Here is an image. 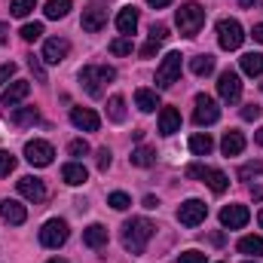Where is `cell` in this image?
I'll list each match as a JSON object with an SVG mask.
<instances>
[{
	"label": "cell",
	"mask_w": 263,
	"mask_h": 263,
	"mask_svg": "<svg viewBox=\"0 0 263 263\" xmlns=\"http://www.w3.org/2000/svg\"><path fill=\"white\" fill-rule=\"evenodd\" d=\"M153 223L147 220V217H132L123 223V245H126V251L132 254H144V248H147V242L153 239Z\"/></svg>",
	"instance_id": "cell-1"
},
{
	"label": "cell",
	"mask_w": 263,
	"mask_h": 263,
	"mask_svg": "<svg viewBox=\"0 0 263 263\" xmlns=\"http://www.w3.org/2000/svg\"><path fill=\"white\" fill-rule=\"evenodd\" d=\"M110 80H117V70L114 67H83L80 70V83H83V89L92 95V98H101V83H110Z\"/></svg>",
	"instance_id": "cell-2"
},
{
	"label": "cell",
	"mask_w": 263,
	"mask_h": 263,
	"mask_svg": "<svg viewBox=\"0 0 263 263\" xmlns=\"http://www.w3.org/2000/svg\"><path fill=\"white\" fill-rule=\"evenodd\" d=\"M175 18H178V28H181V34H184V37H196L199 28L205 25V9H202L199 3L190 0V3H184V6L178 9V15H175Z\"/></svg>",
	"instance_id": "cell-3"
},
{
	"label": "cell",
	"mask_w": 263,
	"mask_h": 263,
	"mask_svg": "<svg viewBox=\"0 0 263 263\" xmlns=\"http://www.w3.org/2000/svg\"><path fill=\"white\" fill-rule=\"evenodd\" d=\"M187 178H199V181H205L208 187H211V193H223L227 187H230V178L220 172V168H208V165H187Z\"/></svg>",
	"instance_id": "cell-4"
},
{
	"label": "cell",
	"mask_w": 263,
	"mask_h": 263,
	"mask_svg": "<svg viewBox=\"0 0 263 263\" xmlns=\"http://www.w3.org/2000/svg\"><path fill=\"white\" fill-rule=\"evenodd\" d=\"M242 40H245V31H242V25H239L236 18H220V22H217V43H220L227 52L239 49Z\"/></svg>",
	"instance_id": "cell-5"
},
{
	"label": "cell",
	"mask_w": 263,
	"mask_h": 263,
	"mask_svg": "<svg viewBox=\"0 0 263 263\" xmlns=\"http://www.w3.org/2000/svg\"><path fill=\"white\" fill-rule=\"evenodd\" d=\"M67 236H70L67 223L62 217H52V220H46L43 230H40V245H46V248H62L67 242Z\"/></svg>",
	"instance_id": "cell-6"
},
{
	"label": "cell",
	"mask_w": 263,
	"mask_h": 263,
	"mask_svg": "<svg viewBox=\"0 0 263 263\" xmlns=\"http://www.w3.org/2000/svg\"><path fill=\"white\" fill-rule=\"evenodd\" d=\"M181 80V52H168L162 59V65L156 67V86L159 89H168Z\"/></svg>",
	"instance_id": "cell-7"
},
{
	"label": "cell",
	"mask_w": 263,
	"mask_h": 263,
	"mask_svg": "<svg viewBox=\"0 0 263 263\" xmlns=\"http://www.w3.org/2000/svg\"><path fill=\"white\" fill-rule=\"evenodd\" d=\"M196 126H214L220 120V107L211 95H196V110H193Z\"/></svg>",
	"instance_id": "cell-8"
},
{
	"label": "cell",
	"mask_w": 263,
	"mask_h": 263,
	"mask_svg": "<svg viewBox=\"0 0 263 263\" xmlns=\"http://www.w3.org/2000/svg\"><path fill=\"white\" fill-rule=\"evenodd\" d=\"M217 95L227 101V104H236L242 98V80L236 70H223L220 80H217Z\"/></svg>",
	"instance_id": "cell-9"
},
{
	"label": "cell",
	"mask_w": 263,
	"mask_h": 263,
	"mask_svg": "<svg viewBox=\"0 0 263 263\" xmlns=\"http://www.w3.org/2000/svg\"><path fill=\"white\" fill-rule=\"evenodd\" d=\"M52 156H55V150H52L49 141H28L25 144V159L37 168H46L52 162Z\"/></svg>",
	"instance_id": "cell-10"
},
{
	"label": "cell",
	"mask_w": 263,
	"mask_h": 263,
	"mask_svg": "<svg viewBox=\"0 0 263 263\" xmlns=\"http://www.w3.org/2000/svg\"><path fill=\"white\" fill-rule=\"evenodd\" d=\"M205 217H208V205L199 202V199H187V202L178 208V220H181L184 227H199Z\"/></svg>",
	"instance_id": "cell-11"
},
{
	"label": "cell",
	"mask_w": 263,
	"mask_h": 263,
	"mask_svg": "<svg viewBox=\"0 0 263 263\" xmlns=\"http://www.w3.org/2000/svg\"><path fill=\"white\" fill-rule=\"evenodd\" d=\"M104 25H107V9H104L101 3H89V6L83 9V31L98 34Z\"/></svg>",
	"instance_id": "cell-12"
},
{
	"label": "cell",
	"mask_w": 263,
	"mask_h": 263,
	"mask_svg": "<svg viewBox=\"0 0 263 263\" xmlns=\"http://www.w3.org/2000/svg\"><path fill=\"white\" fill-rule=\"evenodd\" d=\"M67 52H70V43L62 40V37H52V40L43 43V55H40V59H43L46 65H62L67 59Z\"/></svg>",
	"instance_id": "cell-13"
},
{
	"label": "cell",
	"mask_w": 263,
	"mask_h": 263,
	"mask_svg": "<svg viewBox=\"0 0 263 263\" xmlns=\"http://www.w3.org/2000/svg\"><path fill=\"white\" fill-rule=\"evenodd\" d=\"M70 123L83 132H98V126H101V120L92 107H70Z\"/></svg>",
	"instance_id": "cell-14"
},
{
	"label": "cell",
	"mask_w": 263,
	"mask_h": 263,
	"mask_svg": "<svg viewBox=\"0 0 263 263\" xmlns=\"http://www.w3.org/2000/svg\"><path fill=\"white\" fill-rule=\"evenodd\" d=\"M248 220H251V214H248L245 205H227V208L220 211V223L230 227V230H242Z\"/></svg>",
	"instance_id": "cell-15"
},
{
	"label": "cell",
	"mask_w": 263,
	"mask_h": 263,
	"mask_svg": "<svg viewBox=\"0 0 263 263\" xmlns=\"http://www.w3.org/2000/svg\"><path fill=\"white\" fill-rule=\"evenodd\" d=\"M0 214H3V220H6V223H12V227H22V223L28 220L25 205H22V202H15V199H3V202H0Z\"/></svg>",
	"instance_id": "cell-16"
},
{
	"label": "cell",
	"mask_w": 263,
	"mask_h": 263,
	"mask_svg": "<svg viewBox=\"0 0 263 263\" xmlns=\"http://www.w3.org/2000/svg\"><path fill=\"white\" fill-rule=\"evenodd\" d=\"M18 193L28 199V202H43V199H46V187H43L40 178H31V175H28V178L18 181Z\"/></svg>",
	"instance_id": "cell-17"
},
{
	"label": "cell",
	"mask_w": 263,
	"mask_h": 263,
	"mask_svg": "<svg viewBox=\"0 0 263 263\" xmlns=\"http://www.w3.org/2000/svg\"><path fill=\"white\" fill-rule=\"evenodd\" d=\"M28 95H31V83H28V80H15V83L6 86V92H3V104H6V107H15V104L25 101Z\"/></svg>",
	"instance_id": "cell-18"
},
{
	"label": "cell",
	"mask_w": 263,
	"mask_h": 263,
	"mask_svg": "<svg viewBox=\"0 0 263 263\" xmlns=\"http://www.w3.org/2000/svg\"><path fill=\"white\" fill-rule=\"evenodd\" d=\"M83 245H86V248H104V245H107V227L89 223V227L83 230Z\"/></svg>",
	"instance_id": "cell-19"
},
{
	"label": "cell",
	"mask_w": 263,
	"mask_h": 263,
	"mask_svg": "<svg viewBox=\"0 0 263 263\" xmlns=\"http://www.w3.org/2000/svg\"><path fill=\"white\" fill-rule=\"evenodd\" d=\"M117 28H120L123 37H132V34L138 31V9H135V6H123V9H120V15H117Z\"/></svg>",
	"instance_id": "cell-20"
},
{
	"label": "cell",
	"mask_w": 263,
	"mask_h": 263,
	"mask_svg": "<svg viewBox=\"0 0 263 263\" xmlns=\"http://www.w3.org/2000/svg\"><path fill=\"white\" fill-rule=\"evenodd\" d=\"M159 132H162V135L181 132V114H178L175 107H162V110H159Z\"/></svg>",
	"instance_id": "cell-21"
},
{
	"label": "cell",
	"mask_w": 263,
	"mask_h": 263,
	"mask_svg": "<svg viewBox=\"0 0 263 263\" xmlns=\"http://www.w3.org/2000/svg\"><path fill=\"white\" fill-rule=\"evenodd\" d=\"M62 178H65V184H70V187H80V184H86L89 172H86L83 162H67L65 168H62Z\"/></svg>",
	"instance_id": "cell-22"
},
{
	"label": "cell",
	"mask_w": 263,
	"mask_h": 263,
	"mask_svg": "<svg viewBox=\"0 0 263 263\" xmlns=\"http://www.w3.org/2000/svg\"><path fill=\"white\" fill-rule=\"evenodd\" d=\"M220 150H223L227 156H239V153L245 150V135H242V132H227L223 141H220Z\"/></svg>",
	"instance_id": "cell-23"
},
{
	"label": "cell",
	"mask_w": 263,
	"mask_h": 263,
	"mask_svg": "<svg viewBox=\"0 0 263 263\" xmlns=\"http://www.w3.org/2000/svg\"><path fill=\"white\" fill-rule=\"evenodd\" d=\"M135 104H138V110L150 114V110L159 107V95H156L153 89H138V92H135Z\"/></svg>",
	"instance_id": "cell-24"
},
{
	"label": "cell",
	"mask_w": 263,
	"mask_h": 263,
	"mask_svg": "<svg viewBox=\"0 0 263 263\" xmlns=\"http://www.w3.org/2000/svg\"><path fill=\"white\" fill-rule=\"evenodd\" d=\"M129 159H132V165H138V168H150V165L156 162V150L141 144V147H135V150H132Z\"/></svg>",
	"instance_id": "cell-25"
},
{
	"label": "cell",
	"mask_w": 263,
	"mask_h": 263,
	"mask_svg": "<svg viewBox=\"0 0 263 263\" xmlns=\"http://www.w3.org/2000/svg\"><path fill=\"white\" fill-rule=\"evenodd\" d=\"M190 150L196 153V156H208L211 150H214V141H211V135L208 132H199L190 138Z\"/></svg>",
	"instance_id": "cell-26"
},
{
	"label": "cell",
	"mask_w": 263,
	"mask_h": 263,
	"mask_svg": "<svg viewBox=\"0 0 263 263\" xmlns=\"http://www.w3.org/2000/svg\"><path fill=\"white\" fill-rule=\"evenodd\" d=\"M9 120H12L15 126H34V123L40 120V114H37V107H15Z\"/></svg>",
	"instance_id": "cell-27"
},
{
	"label": "cell",
	"mask_w": 263,
	"mask_h": 263,
	"mask_svg": "<svg viewBox=\"0 0 263 263\" xmlns=\"http://www.w3.org/2000/svg\"><path fill=\"white\" fill-rule=\"evenodd\" d=\"M239 251L248 254V257H263V239L260 236H245V239H239Z\"/></svg>",
	"instance_id": "cell-28"
},
{
	"label": "cell",
	"mask_w": 263,
	"mask_h": 263,
	"mask_svg": "<svg viewBox=\"0 0 263 263\" xmlns=\"http://www.w3.org/2000/svg\"><path fill=\"white\" fill-rule=\"evenodd\" d=\"M242 70H245L248 77H260L263 73V55L260 52H245V55H242Z\"/></svg>",
	"instance_id": "cell-29"
},
{
	"label": "cell",
	"mask_w": 263,
	"mask_h": 263,
	"mask_svg": "<svg viewBox=\"0 0 263 263\" xmlns=\"http://www.w3.org/2000/svg\"><path fill=\"white\" fill-rule=\"evenodd\" d=\"M107 117H110L114 123H123V120H126V98H123V95H114V98L107 101Z\"/></svg>",
	"instance_id": "cell-30"
},
{
	"label": "cell",
	"mask_w": 263,
	"mask_h": 263,
	"mask_svg": "<svg viewBox=\"0 0 263 263\" xmlns=\"http://www.w3.org/2000/svg\"><path fill=\"white\" fill-rule=\"evenodd\" d=\"M46 18H65L70 12V0H46Z\"/></svg>",
	"instance_id": "cell-31"
},
{
	"label": "cell",
	"mask_w": 263,
	"mask_h": 263,
	"mask_svg": "<svg viewBox=\"0 0 263 263\" xmlns=\"http://www.w3.org/2000/svg\"><path fill=\"white\" fill-rule=\"evenodd\" d=\"M190 70H193L196 77H208V73L214 70V55H196V59L190 62Z\"/></svg>",
	"instance_id": "cell-32"
},
{
	"label": "cell",
	"mask_w": 263,
	"mask_h": 263,
	"mask_svg": "<svg viewBox=\"0 0 263 263\" xmlns=\"http://www.w3.org/2000/svg\"><path fill=\"white\" fill-rule=\"evenodd\" d=\"M34 6H37V0H12V3H9V9H12V15H15V18L31 15V12H34Z\"/></svg>",
	"instance_id": "cell-33"
},
{
	"label": "cell",
	"mask_w": 263,
	"mask_h": 263,
	"mask_svg": "<svg viewBox=\"0 0 263 263\" xmlns=\"http://www.w3.org/2000/svg\"><path fill=\"white\" fill-rule=\"evenodd\" d=\"M132 49H135V40H132V37H117V40L110 43V52H114V55H132Z\"/></svg>",
	"instance_id": "cell-34"
},
{
	"label": "cell",
	"mask_w": 263,
	"mask_h": 263,
	"mask_svg": "<svg viewBox=\"0 0 263 263\" xmlns=\"http://www.w3.org/2000/svg\"><path fill=\"white\" fill-rule=\"evenodd\" d=\"M257 175H263V162H245L242 168H239V181H251V178H257Z\"/></svg>",
	"instance_id": "cell-35"
},
{
	"label": "cell",
	"mask_w": 263,
	"mask_h": 263,
	"mask_svg": "<svg viewBox=\"0 0 263 263\" xmlns=\"http://www.w3.org/2000/svg\"><path fill=\"white\" fill-rule=\"evenodd\" d=\"M18 34H22V40L34 43V40H40V37H43V25H40V22H31V25H25Z\"/></svg>",
	"instance_id": "cell-36"
},
{
	"label": "cell",
	"mask_w": 263,
	"mask_h": 263,
	"mask_svg": "<svg viewBox=\"0 0 263 263\" xmlns=\"http://www.w3.org/2000/svg\"><path fill=\"white\" fill-rule=\"evenodd\" d=\"M107 205H110V208H117V211H126V208L132 205V199L126 196V193H120V190H117V193H110V196H107Z\"/></svg>",
	"instance_id": "cell-37"
},
{
	"label": "cell",
	"mask_w": 263,
	"mask_h": 263,
	"mask_svg": "<svg viewBox=\"0 0 263 263\" xmlns=\"http://www.w3.org/2000/svg\"><path fill=\"white\" fill-rule=\"evenodd\" d=\"M67 153H70V156H77V159H83V156L89 153V144H86L83 138H77V141H70V144H67Z\"/></svg>",
	"instance_id": "cell-38"
},
{
	"label": "cell",
	"mask_w": 263,
	"mask_h": 263,
	"mask_svg": "<svg viewBox=\"0 0 263 263\" xmlns=\"http://www.w3.org/2000/svg\"><path fill=\"white\" fill-rule=\"evenodd\" d=\"M12 168H15V156L6 153V150H0V178H6Z\"/></svg>",
	"instance_id": "cell-39"
},
{
	"label": "cell",
	"mask_w": 263,
	"mask_h": 263,
	"mask_svg": "<svg viewBox=\"0 0 263 263\" xmlns=\"http://www.w3.org/2000/svg\"><path fill=\"white\" fill-rule=\"evenodd\" d=\"M28 67L37 73V80H40V83H46V70H43V65H40V59H37V55H28Z\"/></svg>",
	"instance_id": "cell-40"
},
{
	"label": "cell",
	"mask_w": 263,
	"mask_h": 263,
	"mask_svg": "<svg viewBox=\"0 0 263 263\" xmlns=\"http://www.w3.org/2000/svg\"><path fill=\"white\" fill-rule=\"evenodd\" d=\"M178 263H205V254H202V251H184V254L178 257Z\"/></svg>",
	"instance_id": "cell-41"
},
{
	"label": "cell",
	"mask_w": 263,
	"mask_h": 263,
	"mask_svg": "<svg viewBox=\"0 0 263 263\" xmlns=\"http://www.w3.org/2000/svg\"><path fill=\"white\" fill-rule=\"evenodd\" d=\"M260 114H263V107H257V104H245V107H242V120H248V123L257 120Z\"/></svg>",
	"instance_id": "cell-42"
},
{
	"label": "cell",
	"mask_w": 263,
	"mask_h": 263,
	"mask_svg": "<svg viewBox=\"0 0 263 263\" xmlns=\"http://www.w3.org/2000/svg\"><path fill=\"white\" fill-rule=\"evenodd\" d=\"M165 37H168V28H165V25H153V28H150V40H156V43H162Z\"/></svg>",
	"instance_id": "cell-43"
},
{
	"label": "cell",
	"mask_w": 263,
	"mask_h": 263,
	"mask_svg": "<svg viewBox=\"0 0 263 263\" xmlns=\"http://www.w3.org/2000/svg\"><path fill=\"white\" fill-rule=\"evenodd\" d=\"M107 168H110V150L101 147L98 150V172H107Z\"/></svg>",
	"instance_id": "cell-44"
},
{
	"label": "cell",
	"mask_w": 263,
	"mask_h": 263,
	"mask_svg": "<svg viewBox=\"0 0 263 263\" xmlns=\"http://www.w3.org/2000/svg\"><path fill=\"white\" fill-rule=\"evenodd\" d=\"M156 49H159V43H156V40H147V46L141 49V55H144V59H153V55H156Z\"/></svg>",
	"instance_id": "cell-45"
},
{
	"label": "cell",
	"mask_w": 263,
	"mask_h": 263,
	"mask_svg": "<svg viewBox=\"0 0 263 263\" xmlns=\"http://www.w3.org/2000/svg\"><path fill=\"white\" fill-rule=\"evenodd\" d=\"M12 73H15V65H12V62H9V65H3V67H0V83H6Z\"/></svg>",
	"instance_id": "cell-46"
},
{
	"label": "cell",
	"mask_w": 263,
	"mask_h": 263,
	"mask_svg": "<svg viewBox=\"0 0 263 263\" xmlns=\"http://www.w3.org/2000/svg\"><path fill=\"white\" fill-rule=\"evenodd\" d=\"M251 37H254L257 43H263V25H254V31H251Z\"/></svg>",
	"instance_id": "cell-47"
},
{
	"label": "cell",
	"mask_w": 263,
	"mask_h": 263,
	"mask_svg": "<svg viewBox=\"0 0 263 263\" xmlns=\"http://www.w3.org/2000/svg\"><path fill=\"white\" fill-rule=\"evenodd\" d=\"M208 239H211V245H223V233H211Z\"/></svg>",
	"instance_id": "cell-48"
},
{
	"label": "cell",
	"mask_w": 263,
	"mask_h": 263,
	"mask_svg": "<svg viewBox=\"0 0 263 263\" xmlns=\"http://www.w3.org/2000/svg\"><path fill=\"white\" fill-rule=\"evenodd\" d=\"M147 3H150V6H153V9H162V6H168V3H172V0H147Z\"/></svg>",
	"instance_id": "cell-49"
},
{
	"label": "cell",
	"mask_w": 263,
	"mask_h": 263,
	"mask_svg": "<svg viewBox=\"0 0 263 263\" xmlns=\"http://www.w3.org/2000/svg\"><path fill=\"white\" fill-rule=\"evenodd\" d=\"M159 202H156V196H144V208H156Z\"/></svg>",
	"instance_id": "cell-50"
},
{
	"label": "cell",
	"mask_w": 263,
	"mask_h": 263,
	"mask_svg": "<svg viewBox=\"0 0 263 263\" xmlns=\"http://www.w3.org/2000/svg\"><path fill=\"white\" fill-rule=\"evenodd\" d=\"M6 31H9V28H6V25H3V22H0V46H3V43H6Z\"/></svg>",
	"instance_id": "cell-51"
},
{
	"label": "cell",
	"mask_w": 263,
	"mask_h": 263,
	"mask_svg": "<svg viewBox=\"0 0 263 263\" xmlns=\"http://www.w3.org/2000/svg\"><path fill=\"white\" fill-rule=\"evenodd\" d=\"M239 3H242V6H254V0H239Z\"/></svg>",
	"instance_id": "cell-52"
},
{
	"label": "cell",
	"mask_w": 263,
	"mask_h": 263,
	"mask_svg": "<svg viewBox=\"0 0 263 263\" xmlns=\"http://www.w3.org/2000/svg\"><path fill=\"white\" fill-rule=\"evenodd\" d=\"M257 144H260V147H263V129L257 132Z\"/></svg>",
	"instance_id": "cell-53"
},
{
	"label": "cell",
	"mask_w": 263,
	"mask_h": 263,
	"mask_svg": "<svg viewBox=\"0 0 263 263\" xmlns=\"http://www.w3.org/2000/svg\"><path fill=\"white\" fill-rule=\"evenodd\" d=\"M257 223H260V230H263V208H260V214H257Z\"/></svg>",
	"instance_id": "cell-54"
},
{
	"label": "cell",
	"mask_w": 263,
	"mask_h": 263,
	"mask_svg": "<svg viewBox=\"0 0 263 263\" xmlns=\"http://www.w3.org/2000/svg\"><path fill=\"white\" fill-rule=\"evenodd\" d=\"M46 263H67V260H62V257H52V260H46Z\"/></svg>",
	"instance_id": "cell-55"
},
{
	"label": "cell",
	"mask_w": 263,
	"mask_h": 263,
	"mask_svg": "<svg viewBox=\"0 0 263 263\" xmlns=\"http://www.w3.org/2000/svg\"><path fill=\"white\" fill-rule=\"evenodd\" d=\"M260 89H263V83H260Z\"/></svg>",
	"instance_id": "cell-56"
},
{
	"label": "cell",
	"mask_w": 263,
	"mask_h": 263,
	"mask_svg": "<svg viewBox=\"0 0 263 263\" xmlns=\"http://www.w3.org/2000/svg\"><path fill=\"white\" fill-rule=\"evenodd\" d=\"M248 263H254V260H248Z\"/></svg>",
	"instance_id": "cell-57"
}]
</instances>
